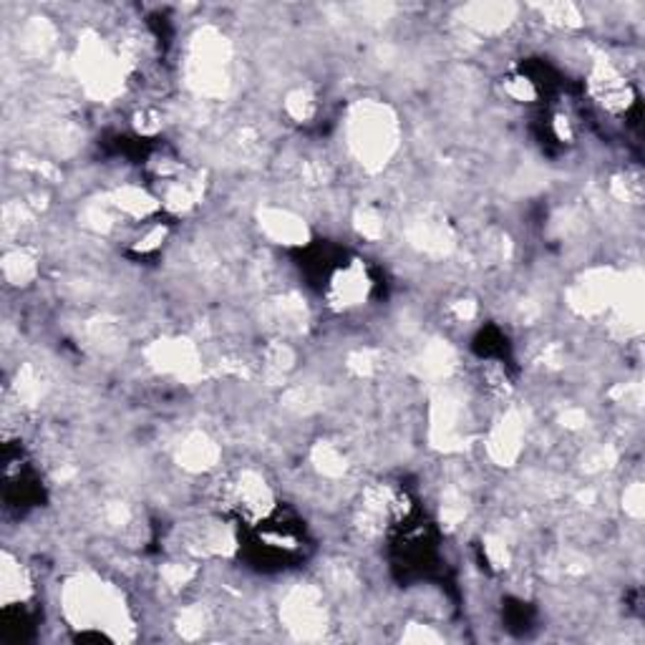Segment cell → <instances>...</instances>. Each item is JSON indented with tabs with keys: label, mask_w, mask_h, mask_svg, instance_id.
<instances>
[{
	"label": "cell",
	"mask_w": 645,
	"mask_h": 645,
	"mask_svg": "<svg viewBox=\"0 0 645 645\" xmlns=\"http://www.w3.org/2000/svg\"><path fill=\"white\" fill-rule=\"evenodd\" d=\"M643 489H640V484H633L628 492H625V509L631 512V515L640 517V512H643Z\"/></svg>",
	"instance_id": "obj_2"
},
{
	"label": "cell",
	"mask_w": 645,
	"mask_h": 645,
	"mask_svg": "<svg viewBox=\"0 0 645 645\" xmlns=\"http://www.w3.org/2000/svg\"><path fill=\"white\" fill-rule=\"evenodd\" d=\"M353 147L361 157L381 162L394 147V121L386 117V109L368 106L353 119Z\"/></svg>",
	"instance_id": "obj_1"
}]
</instances>
